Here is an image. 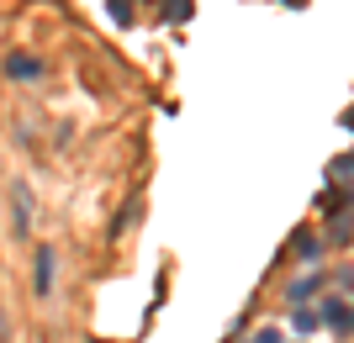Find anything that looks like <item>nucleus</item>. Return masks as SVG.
<instances>
[{
  "instance_id": "f257e3e1",
  "label": "nucleus",
  "mask_w": 354,
  "mask_h": 343,
  "mask_svg": "<svg viewBox=\"0 0 354 343\" xmlns=\"http://www.w3.org/2000/svg\"><path fill=\"white\" fill-rule=\"evenodd\" d=\"M11 201H16V233H32V190H27V185H16Z\"/></svg>"
},
{
  "instance_id": "f03ea898",
  "label": "nucleus",
  "mask_w": 354,
  "mask_h": 343,
  "mask_svg": "<svg viewBox=\"0 0 354 343\" xmlns=\"http://www.w3.org/2000/svg\"><path fill=\"white\" fill-rule=\"evenodd\" d=\"M6 75H11V79H37V75H43V63H37V59H21V53H11V59H6Z\"/></svg>"
},
{
  "instance_id": "7ed1b4c3",
  "label": "nucleus",
  "mask_w": 354,
  "mask_h": 343,
  "mask_svg": "<svg viewBox=\"0 0 354 343\" xmlns=\"http://www.w3.org/2000/svg\"><path fill=\"white\" fill-rule=\"evenodd\" d=\"M53 259H59L53 248H37V291H43V296L53 291Z\"/></svg>"
},
{
  "instance_id": "20e7f679",
  "label": "nucleus",
  "mask_w": 354,
  "mask_h": 343,
  "mask_svg": "<svg viewBox=\"0 0 354 343\" xmlns=\"http://www.w3.org/2000/svg\"><path fill=\"white\" fill-rule=\"evenodd\" d=\"M323 322H333V328H349V312H344V301H339V296L323 306Z\"/></svg>"
},
{
  "instance_id": "39448f33",
  "label": "nucleus",
  "mask_w": 354,
  "mask_h": 343,
  "mask_svg": "<svg viewBox=\"0 0 354 343\" xmlns=\"http://www.w3.org/2000/svg\"><path fill=\"white\" fill-rule=\"evenodd\" d=\"M191 16V0H164V21H185Z\"/></svg>"
},
{
  "instance_id": "423d86ee",
  "label": "nucleus",
  "mask_w": 354,
  "mask_h": 343,
  "mask_svg": "<svg viewBox=\"0 0 354 343\" xmlns=\"http://www.w3.org/2000/svg\"><path fill=\"white\" fill-rule=\"evenodd\" d=\"M312 291H317V275H307V280H296V285H291V301H307Z\"/></svg>"
},
{
  "instance_id": "0eeeda50",
  "label": "nucleus",
  "mask_w": 354,
  "mask_h": 343,
  "mask_svg": "<svg viewBox=\"0 0 354 343\" xmlns=\"http://www.w3.org/2000/svg\"><path fill=\"white\" fill-rule=\"evenodd\" d=\"M111 16H117L122 27H133V6H127V0H111Z\"/></svg>"
},
{
  "instance_id": "6e6552de",
  "label": "nucleus",
  "mask_w": 354,
  "mask_h": 343,
  "mask_svg": "<svg viewBox=\"0 0 354 343\" xmlns=\"http://www.w3.org/2000/svg\"><path fill=\"white\" fill-rule=\"evenodd\" d=\"M296 254H301V259H312V254H317V243H312V233H296Z\"/></svg>"
},
{
  "instance_id": "1a4fd4ad",
  "label": "nucleus",
  "mask_w": 354,
  "mask_h": 343,
  "mask_svg": "<svg viewBox=\"0 0 354 343\" xmlns=\"http://www.w3.org/2000/svg\"><path fill=\"white\" fill-rule=\"evenodd\" d=\"M344 127H354V106H349V111H344Z\"/></svg>"
},
{
  "instance_id": "9d476101",
  "label": "nucleus",
  "mask_w": 354,
  "mask_h": 343,
  "mask_svg": "<svg viewBox=\"0 0 354 343\" xmlns=\"http://www.w3.org/2000/svg\"><path fill=\"white\" fill-rule=\"evenodd\" d=\"M281 6H307V0H281Z\"/></svg>"
}]
</instances>
